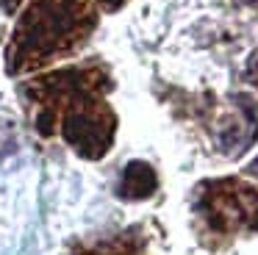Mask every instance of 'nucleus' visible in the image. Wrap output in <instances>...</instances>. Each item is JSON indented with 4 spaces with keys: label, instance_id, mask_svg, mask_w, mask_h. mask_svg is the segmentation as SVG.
<instances>
[{
    "label": "nucleus",
    "instance_id": "obj_1",
    "mask_svg": "<svg viewBox=\"0 0 258 255\" xmlns=\"http://www.w3.org/2000/svg\"><path fill=\"white\" fill-rule=\"evenodd\" d=\"M86 22L84 0H36L25 14L17 33V55L25 58H47L67 42L78 39Z\"/></svg>",
    "mask_w": 258,
    "mask_h": 255
},
{
    "label": "nucleus",
    "instance_id": "obj_2",
    "mask_svg": "<svg viewBox=\"0 0 258 255\" xmlns=\"http://www.w3.org/2000/svg\"><path fill=\"white\" fill-rule=\"evenodd\" d=\"M106 3H117V0H106Z\"/></svg>",
    "mask_w": 258,
    "mask_h": 255
}]
</instances>
